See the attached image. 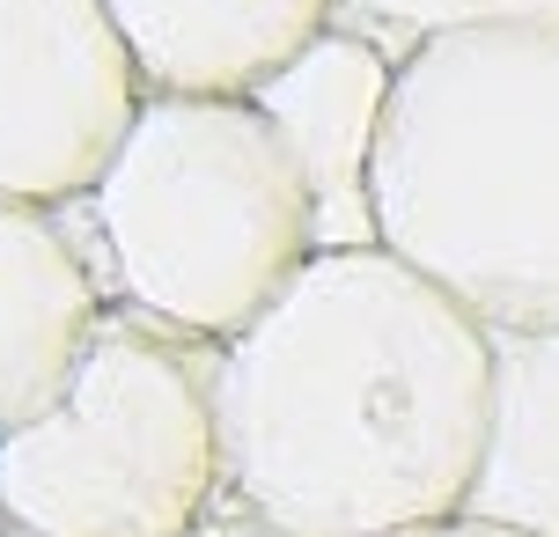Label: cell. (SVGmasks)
I'll return each instance as SVG.
<instances>
[{
  "mask_svg": "<svg viewBox=\"0 0 559 537\" xmlns=\"http://www.w3.org/2000/svg\"><path fill=\"white\" fill-rule=\"evenodd\" d=\"M493 324L383 243L317 251L222 346L228 501L287 537H391L472 509Z\"/></svg>",
  "mask_w": 559,
  "mask_h": 537,
  "instance_id": "obj_1",
  "label": "cell"
},
{
  "mask_svg": "<svg viewBox=\"0 0 559 537\" xmlns=\"http://www.w3.org/2000/svg\"><path fill=\"white\" fill-rule=\"evenodd\" d=\"M376 243L493 332L559 317V23L442 29L397 52Z\"/></svg>",
  "mask_w": 559,
  "mask_h": 537,
  "instance_id": "obj_2",
  "label": "cell"
},
{
  "mask_svg": "<svg viewBox=\"0 0 559 537\" xmlns=\"http://www.w3.org/2000/svg\"><path fill=\"white\" fill-rule=\"evenodd\" d=\"M111 302L192 339H243L324 251L280 126L258 96H155L74 206Z\"/></svg>",
  "mask_w": 559,
  "mask_h": 537,
  "instance_id": "obj_3",
  "label": "cell"
},
{
  "mask_svg": "<svg viewBox=\"0 0 559 537\" xmlns=\"http://www.w3.org/2000/svg\"><path fill=\"white\" fill-rule=\"evenodd\" d=\"M214 509H228L222 346L111 302L59 397L0 434V523L192 537Z\"/></svg>",
  "mask_w": 559,
  "mask_h": 537,
  "instance_id": "obj_4",
  "label": "cell"
},
{
  "mask_svg": "<svg viewBox=\"0 0 559 537\" xmlns=\"http://www.w3.org/2000/svg\"><path fill=\"white\" fill-rule=\"evenodd\" d=\"M140 104L104 0H0V199L82 206Z\"/></svg>",
  "mask_w": 559,
  "mask_h": 537,
  "instance_id": "obj_5",
  "label": "cell"
},
{
  "mask_svg": "<svg viewBox=\"0 0 559 537\" xmlns=\"http://www.w3.org/2000/svg\"><path fill=\"white\" fill-rule=\"evenodd\" d=\"M391 74H397L391 45L338 15L302 59H287L258 88V111L280 126V141H287L309 199H317L324 251L376 243L368 177H376V141H383V111H391Z\"/></svg>",
  "mask_w": 559,
  "mask_h": 537,
  "instance_id": "obj_6",
  "label": "cell"
},
{
  "mask_svg": "<svg viewBox=\"0 0 559 537\" xmlns=\"http://www.w3.org/2000/svg\"><path fill=\"white\" fill-rule=\"evenodd\" d=\"M104 317L111 287L74 206L0 199V434L52 405Z\"/></svg>",
  "mask_w": 559,
  "mask_h": 537,
  "instance_id": "obj_7",
  "label": "cell"
},
{
  "mask_svg": "<svg viewBox=\"0 0 559 537\" xmlns=\"http://www.w3.org/2000/svg\"><path fill=\"white\" fill-rule=\"evenodd\" d=\"M155 96H258L346 0H104Z\"/></svg>",
  "mask_w": 559,
  "mask_h": 537,
  "instance_id": "obj_8",
  "label": "cell"
},
{
  "mask_svg": "<svg viewBox=\"0 0 559 537\" xmlns=\"http://www.w3.org/2000/svg\"><path fill=\"white\" fill-rule=\"evenodd\" d=\"M472 515L559 537V317L493 332V420Z\"/></svg>",
  "mask_w": 559,
  "mask_h": 537,
  "instance_id": "obj_9",
  "label": "cell"
},
{
  "mask_svg": "<svg viewBox=\"0 0 559 537\" xmlns=\"http://www.w3.org/2000/svg\"><path fill=\"white\" fill-rule=\"evenodd\" d=\"M346 23L376 29L391 52L442 37V29H501V23H559V0H346Z\"/></svg>",
  "mask_w": 559,
  "mask_h": 537,
  "instance_id": "obj_10",
  "label": "cell"
},
{
  "mask_svg": "<svg viewBox=\"0 0 559 537\" xmlns=\"http://www.w3.org/2000/svg\"><path fill=\"white\" fill-rule=\"evenodd\" d=\"M391 537H531V530H508L493 515H442V523H413V530H391Z\"/></svg>",
  "mask_w": 559,
  "mask_h": 537,
  "instance_id": "obj_11",
  "label": "cell"
},
{
  "mask_svg": "<svg viewBox=\"0 0 559 537\" xmlns=\"http://www.w3.org/2000/svg\"><path fill=\"white\" fill-rule=\"evenodd\" d=\"M192 537H287V530H273V523H258L251 509H236V501H228V509H214Z\"/></svg>",
  "mask_w": 559,
  "mask_h": 537,
  "instance_id": "obj_12",
  "label": "cell"
},
{
  "mask_svg": "<svg viewBox=\"0 0 559 537\" xmlns=\"http://www.w3.org/2000/svg\"><path fill=\"white\" fill-rule=\"evenodd\" d=\"M0 537H37V530H23V523H0Z\"/></svg>",
  "mask_w": 559,
  "mask_h": 537,
  "instance_id": "obj_13",
  "label": "cell"
}]
</instances>
